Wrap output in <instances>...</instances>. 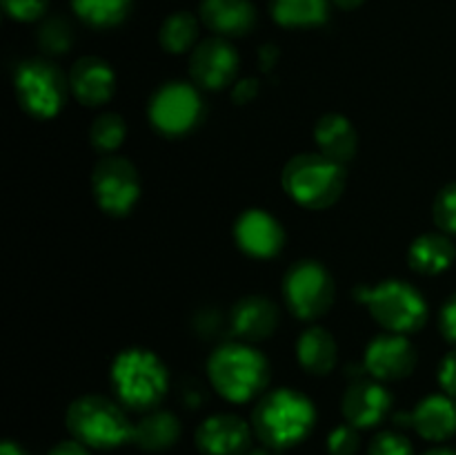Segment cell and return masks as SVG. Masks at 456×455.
<instances>
[{
	"instance_id": "obj_23",
	"label": "cell",
	"mask_w": 456,
	"mask_h": 455,
	"mask_svg": "<svg viewBox=\"0 0 456 455\" xmlns=\"http://www.w3.org/2000/svg\"><path fill=\"white\" fill-rule=\"evenodd\" d=\"M456 248L445 232H426L410 244L408 263L414 272L426 277L441 275L454 263Z\"/></svg>"
},
{
	"instance_id": "obj_37",
	"label": "cell",
	"mask_w": 456,
	"mask_h": 455,
	"mask_svg": "<svg viewBox=\"0 0 456 455\" xmlns=\"http://www.w3.org/2000/svg\"><path fill=\"white\" fill-rule=\"evenodd\" d=\"M276 61H279V49H276V45H263L258 49V65H261V70L270 71L276 65Z\"/></svg>"
},
{
	"instance_id": "obj_5",
	"label": "cell",
	"mask_w": 456,
	"mask_h": 455,
	"mask_svg": "<svg viewBox=\"0 0 456 455\" xmlns=\"http://www.w3.org/2000/svg\"><path fill=\"white\" fill-rule=\"evenodd\" d=\"M67 431L87 449L110 451L132 442V428L120 401L105 395H83L65 413Z\"/></svg>"
},
{
	"instance_id": "obj_38",
	"label": "cell",
	"mask_w": 456,
	"mask_h": 455,
	"mask_svg": "<svg viewBox=\"0 0 456 455\" xmlns=\"http://www.w3.org/2000/svg\"><path fill=\"white\" fill-rule=\"evenodd\" d=\"M0 455H27V453H25V449L18 444V442L4 440L3 446H0Z\"/></svg>"
},
{
	"instance_id": "obj_29",
	"label": "cell",
	"mask_w": 456,
	"mask_h": 455,
	"mask_svg": "<svg viewBox=\"0 0 456 455\" xmlns=\"http://www.w3.org/2000/svg\"><path fill=\"white\" fill-rule=\"evenodd\" d=\"M432 219L445 235H456V181L441 187L432 203Z\"/></svg>"
},
{
	"instance_id": "obj_2",
	"label": "cell",
	"mask_w": 456,
	"mask_h": 455,
	"mask_svg": "<svg viewBox=\"0 0 456 455\" xmlns=\"http://www.w3.org/2000/svg\"><path fill=\"white\" fill-rule=\"evenodd\" d=\"M214 391L232 404H245L261 395L270 382V361L254 343L227 342L214 348L208 360Z\"/></svg>"
},
{
	"instance_id": "obj_25",
	"label": "cell",
	"mask_w": 456,
	"mask_h": 455,
	"mask_svg": "<svg viewBox=\"0 0 456 455\" xmlns=\"http://www.w3.org/2000/svg\"><path fill=\"white\" fill-rule=\"evenodd\" d=\"M134 0H71V9L85 25L111 29L127 21Z\"/></svg>"
},
{
	"instance_id": "obj_8",
	"label": "cell",
	"mask_w": 456,
	"mask_h": 455,
	"mask_svg": "<svg viewBox=\"0 0 456 455\" xmlns=\"http://www.w3.org/2000/svg\"><path fill=\"white\" fill-rule=\"evenodd\" d=\"M151 128L167 138H181L194 132L205 116L200 87L191 80H169L160 85L147 105Z\"/></svg>"
},
{
	"instance_id": "obj_22",
	"label": "cell",
	"mask_w": 456,
	"mask_h": 455,
	"mask_svg": "<svg viewBox=\"0 0 456 455\" xmlns=\"http://www.w3.org/2000/svg\"><path fill=\"white\" fill-rule=\"evenodd\" d=\"M181 437V422L172 410L154 409L142 413L132 428V444L147 453H159V451L172 449Z\"/></svg>"
},
{
	"instance_id": "obj_11",
	"label": "cell",
	"mask_w": 456,
	"mask_h": 455,
	"mask_svg": "<svg viewBox=\"0 0 456 455\" xmlns=\"http://www.w3.org/2000/svg\"><path fill=\"white\" fill-rule=\"evenodd\" d=\"M240 58L234 45L223 36H209L190 52V79L200 89L221 92L239 76Z\"/></svg>"
},
{
	"instance_id": "obj_34",
	"label": "cell",
	"mask_w": 456,
	"mask_h": 455,
	"mask_svg": "<svg viewBox=\"0 0 456 455\" xmlns=\"http://www.w3.org/2000/svg\"><path fill=\"white\" fill-rule=\"evenodd\" d=\"M439 328L441 333H444V337L456 346V294H452V297L444 303V308H441Z\"/></svg>"
},
{
	"instance_id": "obj_21",
	"label": "cell",
	"mask_w": 456,
	"mask_h": 455,
	"mask_svg": "<svg viewBox=\"0 0 456 455\" xmlns=\"http://www.w3.org/2000/svg\"><path fill=\"white\" fill-rule=\"evenodd\" d=\"M297 360L305 373L330 375L338 361L337 339L323 326H310L297 339Z\"/></svg>"
},
{
	"instance_id": "obj_27",
	"label": "cell",
	"mask_w": 456,
	"mask_h": 455,
	"mask_svg": "<svg viewBox=\"0 0 456 455\" xmlns=\"http://www.w3.org/2000/svg\"><path fill=\"white\" fill-rule=\"evenodd\" d=\"M125 138H127V123L116 112H105V114L96 116L94 123L89 125V143L101 154H116Z\"/></svg>"
},
{
	"instance_id": "obj_13",
	"label": "cell",
	"mask_w": 456,
	"mask_h": 455,
	"mask_svg": "<svg viewBox=\"0 0 456 455\" xmlns=\"http://www.w3.org/2000/svg\"><path fill=\"white\" fill-rule=\"evenodd\" d=\"M252 426L240 415L216 413L196 428V449L203 455H245L252 444Z\"/></svg>"
},
{
	"instance_id": "obj_19",
	"label": "cell",
	"mask_w": 456,
	"mask_h": 455,
	"mask_svg": "<svg viewBox=\"0 0 456 455\" xmlns=\"http://www.w3.org/2000/svg\"><path fill=\"white\" fill-rule=\"evenodd\" d=\"M316 152L330 156L337 163L347 165L359 150V132L347 116L338 112L323 114L314 125Z\"/></svg>"
},
{
	"instance_id": "obj_12",
	"label": "cell",
	"mask_w": 456,
	"mask_h": 455,
	"mask_svg": "<svg viewBox=\"0 0 456 455\" xmlns=\"http://www.w3.org/2000/svg\"><path fill=\"white\" fill-rule=\"evenodd\" d=\"M417 360V348L408 335L383 333L365 348L363 370L377 382H399L414 373Z\"/></svg>"
},
{
	"instance_id": "obj_40",
	"label": "cell",
	"mask_w": 456,
	"mask_h": 455,
	"mask_svg": "<svg viewBox=\"0 0 456 455\" xmlns=\"http://www.w3.org/2000/svg\"><path fill=\"white\" fill-rule=\"evenodd\" d=\"M423 455H456V453L452 449H430L428 453H423Z\"/></svg>"
},
{
	"instance_id": "obj_31",
	"label": "cell",
	"mask_w": 456,
	"mask_h": 455,
	"mask_svg": "<svg viewBox=\"0 0 456 455\" xmlns=\"http://www.w3.org/2000/svg\"><path fill=\"white\" fill-rule=\"evenodd\" d=\"M361 446L359 428L352 424H341V426L332 428L328 435V453L330 455H356Z\"/></svg>"
},
{
	"instance_id": "obj_4",
	"label": "cell",
	"mask_w": 456,
	"mask_h": 455,
	"mask_svg": "<svg viewBox=\"0 0 456 455\" xmlns=\"http://www.w3.org/2000/svg\"><path fill=\"white\" fill-rule=\"evenodd\" d=\"M281 183L285 194L301 208L325 210L346 190V165L321 152H303L285 163Z\"/></svg>"
},
{
	"instance_id": "obj_9",
	"label": "cell",
	"mask_w": 456,
	"mask_h": 455,
	"mask_svg": "<svg viewBox=\"0 0 456 455\" xmlns=\"http://www.w3.org/2000/svg\"><path fill=\"white\" fill-rule=\"evenodd\" d=\"M337 285L328 268L314 259L292 263L283 275V299L288 310L301 321H316L332 308Z\"/></svg>"
},
{
	"instance_id": "obj_39",
	"label": "cell",
	"mask_w": 456,
	"mask_h": 455,
	"mask_svg": "<svg viewBox=\"0 0 456 455\" xmlns=\"http://www.w3.org/2000/svg\"><path fill=\"white\" fill-rule=\"evenodd\" d=\"M332 3L337 4L338 9H343V12H352V9L359 7V4L363 3V0H332Z\"/></svg>"
},
{
	"instance_id": "obj_24",
	"label": "cell",
	"mask_w": 456,
	"mask_h": 455,
	"mask_svg": "<svg viewBox=\"0 0 456 455\" xmlns=\"http://www.w3.org/2000/svg\"><path fill=\"white\" fill-rule=\"evenodd\" d=\"M270 13L276 25L288 29H310L328 21L330 0H272Z\"/></svg>"
},
{
	"instance_id": "obj_7",
	"label": "cell",
	"mask_w": 456,
	"mask_h": 455,
	"mask_svg": "<svg viewBox=\"0 0 456 455\" xmlns=\"http://www.w3.org/2000/svg\"><path fill=\"white\" fill-rule=\"evenodd\" d=\"M13 92L31 119H53L61 114L71 92L69 76L49 58H27L13 71Z\"/></svg>"
},
{
	"instance_id": "obj_35",
	"label": "cell",
	"mask_w": 456,
	"mask_h": 455,
	"mask_svg": "<svg viewBox=\"0 0 456 455\" xmlns=\"http://www.w3.org/2000/svg\"><path fill=\"white\" fill-rule=\"evenodd\" d=\"M258 96V80L256 79H240L232 85V101L239 105H248Z\"/></svg>"
},
{
	"instance_id": "obj_28",
	"label": "cell",
	"mask_w": 456,
	"mask_h": 455,
	"mask_svg": "<svg viewBox=\"0 0 456 455\" xmlns=\"http://www.w3.org/2000/svg\"><path fill=\"white\" fill-rule=\"evenodd\" d=\"M36 40H38V47L43 49V54H47V56H62L74 45V29H71L67 18L52 16L38 27Z\"/></svg>"
},
{
	"instance_id": "obj_1",
	"label": "cell",
	"mask_w": 456,
	"mask_h": 455,
	"mask_svg": "<svg viewBox=\"0 0 456 455\" xmlns=\"http://www.w3.org/2000/svg\"><path fill=\"white\" fill-rule=\"evenodd\" d=\"M316 424L312 400L294 388L265 393L252 410V431L272 451H288L307 440Z\"/></svg>"
},
{
	"instance_id": "obj_17",
	"label": "cell",
	"mask_w": 456,
	"mask_h": 455,
	"mask_svg": "<svg viewBox=\"0 0 456 455\" xmlns=\"http://www.w3.org/2000/svg\"><path fill=\"white\" fill-rule=\"evenodd\" d=\"M71 96L85 107H101L111 101L116 92V71L98 56H83L71 65Z\"/></svg>"
},
{
	"instance_id": "obj_10",
	"label": "cell",
	"mask_w": 456,
	"mask_h": 455,
	"mask_svg": "<svg viewBox=\"0 0 456 455\" xmlns=\"http://www.w3.org/2000/svg\"><path fill=\"white\" fill-rule=\"evenodd\" d=\"M92 192L98 208L110 217H125L141 199L136 165L118 154H105L92 170Z\"/></svg>"
},
{
	"instance_id": "obj_32",
	"label": "cell",
	"mask_w": 456,
	"mask_h": 455,
	"mask_svg": "<svg viewBox=\"0 0 456 455\" xmlns=\"http://www.w3.org/2000/svg\"><path fill=\"white\" fill-rule=\"evenodd\" d=\"M0 3L4 13L18 22L40 21L49 7V0H0Z\"/></svg>"
},
{
	"instance_id": "obj_33",
	"label": "cell",
	"mask_w": 456,
	"mask_h": 455,
	"mask_svg": "<svg viewBox=\"0 0 456 455\" xmlns=\"http://www.w3.org/2000/svg\"><path fill=\"white\" fill-rule=\"evenodd\" d=\"M436 377H439V386L444 388L445 395L456 397V351H450L448 355L441 360Z\"/></svg>"
},
{
	"instance_id": "obj_16",
	"label": "cell",
	"mask_w": 456,
	"mask_h": 455,
	"mask_svg": "<svg viewBox=\"0 0 456 455\" xmlns=\"http://www.w3.org/2000/svg\"><path fill=\"white\" fill-rule=\"evenodd\" d=\"M279 306L263 294H245L232 306L230 326L240 342L258 343L270 339L279 328Z\"/></svg>"
},
{
	"instance_id": "obj_18",
	"label": "cell",
	"mask_w": 456,
	"mask_h": 455,
	"mask_svg": "<svg viewBox=\"0 0 456 455\" xmlns=\"http://www.w3.org/2000/svg\"><path fill=\"white\" fill-rule=\"evenodd\" d=\"M200 21L223 38L245 36L256 25V9L252 0H203L200 3Z\"/></svg>"
},
{
	"instance_id": "obj_3",
	"label": "cell",
	"mask_w": 456,
	"mask_h": 455,
	"mask_svg": "<svg viewBox=\"0 0 456 455\" xmlns=\"http://www.w3.org/2000/svg\"><path fill=\"white\" fill-rule=\"evenodd\" d=\"M110 379L116 401L138 413L159 409L169 391L167 366L147 348L120 351L111 361Z\"/></svg>"
},
{
	"instance_id": "obj_36",
	"label": "cell",
	"mask_w": 456,
	"mask_h": 455,
	"mask_svg": "<svg viewBox=\"0 0 456 455\" xmlns=\"http://www.w3.org/2000/svg\"><path fill=\"white\" fill-rule=\"evenodd\" d=\"M47 455H89V449L83 444V442L71 437V440H62L58 442L56 446H52Z\"/></svg>"
},
{
	"instance_id": "obj_30",
	"label": "cell",
	"mask_w": 456,
	"mask_h": 455,
	"mask_svg": "<svg viewBox=\"0 0 456 455\" xmlns=\"http://www.w3.org/2000/svg\"><path fill=\"white\" fill-rule=\"evenodd\" d=\"M368 455H414V449L403 433L381 431L370 442Z\"/></svg>"
},
{
	"instance_id": "obj_6",
	"label": "cell",
	"mask_w": 456,
	"mask_h": 455,
	"mask_svg": "<svg viewBox=\"0 0 456 455\" xmlns=\"http://www.w3.org/2000/svg\"><path fill=\"white\" fill-rule=\"evenodd\" d=\"M354 297L368 306L372 319L386 333H417L428 321L426 299L403 279H386L377 285H361L354 290Z\"/></svg>"
},
{
	"instance_id": "obj_41",
	"label": "cell",
	"mask_w": 456,
	"mask_h": 455,
	"mask_svg": "<svg viewBox=\"0 0 456 455\" xmlns=\"http://www.w3.org/2000/svg\"><path fill=\"white\" fill-rule=\"evenodd\" d=\"M245 455H270L265 449H249Z\"/></svg>"
},
{
	"instance_id": "obj_15",
	"label": "cell",
	"mask_w": 456,
	"mask_h": 455,
	"mask_svg": "<svg viewBox=\"0 0 456 455\" xmlns=\"http://www.w3.org/2000/svg\"><path fill=\"white\" fill-rule=\"evenodd\" d=\"M392 395L386 384L377 379H354L343 393L341 410L347 424L359 431L374 428L390 415Z\"/></svg>"
},
{
	"instance_id": "obj_14",
	"label": "cell",
	"mask_w": 456,
	"mask_h": 455,
	"mask_svg": "<svg viewBox=\"0 0 456 455\" xmlns=\"http://www.w3.org/2000/svg\"><path fill=\"white\" fill-rule=\"evenodd\" d=\"M285 230L274 214L249 208L236 219L234 241L248 257L274 259L285 245Z\"/></svg>"
},
{
	"instance_id": "obj_26",
	"label": "cell",
	"mask_w": 456,
	"mask_h": 455,
	"mask_svg": "<svg viewBox=\"0 0 456 455\" xmlns=\"http://www.w3.org/2000/svg\"><path fill=\"white\" fill-rule=\"evenodd\" d=\"M199 40V21L190 12H176L165 18L159 29V43L167 54H187Z\"/></svg>"
},
{
	"instance_id": "obj_20",
	"label": "cell",
	"mask_w": 456,
	"mask_h": 455,
	"mask_svg": "<svg viewBox=\"0 0 456 455\" xmlns=\"http://www.w3.org/2000/svg\"><path fill=\"white\" fill-rule=\"evenodd\" d=\"M412 428L430 442H444L456 433V397L436 393L414 406Z\"/></svg>"
}]
</instances>
